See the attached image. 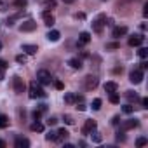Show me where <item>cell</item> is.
<instances>
[{"label": "cell", "mask_w": 148, "mask_h": 148, "mask_svg": "<svg viewBox=\"0 0 148 148\" xmlns=\"http://www.w3.org/2000/svg\"><path fill=\"white\" fill-rule=\"evenodd\" d=\"M94 129H96V120L89 119V120H86V124H84V127H82V132H84V134H91Z\"/></svg>", "instance_id": "9"}, {"label": "cell", "mask_w": 148, "mask_h": 148, "mask_svg": "<svg viewBox=\"0 0 148 148\" xmlns=\"http://www.w3.org/2000/svg\"><path fill=\"white\" fill-rule=\"evenodd\" d=\"M68 64H70L73 70H80V68H82V61H80L79 58H71V59L68 61Z\"/></svg>", "instance_id": "16"}, {"label": "cell", "mask_w": 148, "mask_h": 148, "mask_svg": "<svg viewBox=\"0 0 148 148\" xmlns=\"http://www.w3.org/2000/svg\"><path fill=\"white\" fill-rule=\"evenodd\" d=\"M119 122H120V117H113V119H112V124H113V125H119Z\"/></svg>", "instance_id": "43"}, {"label": "cell", "mask_w": 148, "mask_h": 148, "mask_svg": "<svg viewBox=\"0 0 148 148\" xmlns=\"http://www.w3.org/2000/svg\"><path fill=\"white\" fill-rule=\"evenodd\" d=\"M12 87H14V92H16V94H23V92H25V82H23V79H21V77H14Z\"/></svg>", "instance_id": "6"}, {"label": "cell", "mask_w": 148, "mask_h": 148, "mask_svg": "<svg viewBox=\"0 0 148 148\" xmlns=\"http://www.w3.org/2000/svg\"><path fill=\"white\" fill-rule=\"evenodd\" d=\"M44 7L49 9V7H56V0H45L44 2Z\"/></svg>", "instance_id": "33"}, {"label": "cell", "mask_w": 148, "mask_h": 148, "mask_svg": "<svg viewBox=\"0 0 148 148\" xmlns=\"http://www.w3.org/2000/svg\"><path fill=\"white\" fill-rule=\"evenodd\" d=\"M112 35H113L115 38L127 35V26H115V28H113V32H112Z\"/></svg>", "instance_id": "12"}, {"label": "cell", "mask_w": 148, "mask_h": 148, "mask_svg": "<svg viewBox=\"0 0 148 148\" xmlns=\"http://www.w3.org/2000/svg\"><path fill=\"white\" fill-rule=\"evenodd\" d=\"M42 113H44V112H42V110H40V108H38V110H35V112H33V119H35V120H38V119H40V115H42Z\"/></svg>", "instance_id": "37"}, {"label": "cell", "mask_w": 148, "mask_h": 148, "mask_svg": "<svg viewBox=\"0 0 148 148\" xmlns=\"http://www.w3.org/2000/svg\"><path fill=\"white\" fill-rule=\"evenodd\" d=\"M23 51H25L28 56H33V54H37L38 47H37V45H33V44H25V45H23Z\"/></svg>", "instance_id": "14"}, {"label": "cell", "mask_w": 148, "mask_h": 148, "mask_svg": "<svg viewBox=\"0 0 148 148\" xmlns=\"http://www.w3.org/2000/svg\"><path fill=\"white\" fill-rule=\"evenodd\" d=\"M143 16H145V18L148 16V2H146V4H145V7H143Z\"/></svg>", "instance_id": "42"}, {"label": "cell", "mask_w": 148, "mask_h": 148, "mask_svg": "<svg viewBox=\"0 0 148 148\" xmlns=\"http://www.w3.org/2000/svg\"><path fill=\"white\" fill-rule=\"evenodd\" d=\"M14 145H16V148H28V146H30V139H26V138H18V139L14 141Z\"/></svg>", "instance_id": "15"}, {"label": "cell", "mask_w": 148, "mask_h": 148, "mask_svg": "<svg viewBox=\"0 0 148 148\" xmlns=\"http://www.w3.org/2000/svg\"><path fill=\"white\" fill-rule=\"evenodd\" d=\"M105 25H106V16H105V14H99V16L92 21V30H94L96 33H101Z\"/></svg>", "instance_id": "3"}, {"label": "cell", "mask_w": 148, "mask_h": 148, "mask_svg": "<svg viewBox=\"0 0 148 148\" xmlns=\"http://www.w3.org/2000/svg\"><path fill=\"white\" fill-rule=\"evenodd\" d=\"M59 37H61V33H59L58 30H51V32L47 33V40H51V42H58Z\"/></svg>", "instance_id": "17"}, {"label": "cell", "mask_w": 148, "mask_h": 148, "mask_svg": "<svg viewBox=\"0 0 148 148\" xmlns=\"http://www.w3.org/2000/svg\"><path fill=\"white\" fill-rule=\"evenodd\" d=\"M0 49H2V42H0Z\"/></svg>", "instance_id": "52"}, {"label": "cell", "mask_w": 148, "mask_h": 148, "mask_svg": "<svg viewBox=\"0 0 148 148\" xmlns=\"http://www.w3.org/2000/svg\"><path fill=\"white\" fill-rule=\"evenodd\" d=\"M129 80L132 84H141V80H143V70H132L129 73Z\"/></svg>", "instance_id": "7"}, {"label": "cell", "mask_w": 148, "mask_h": 148, "mask_svg": "<svg viewBox=\"0 0 148 148\" xmlns=\"http://www.w3.org/2000/svg\"><path fill=\"white\" fill-rule=\"evenodd\" d=\"M42 19H44V25H47V26H52L54 21H56L54 16H52L49 11H44V12H42Z\"/></svg>", "instance_id": "10"}, {"label": "cell", "mask_w": 148, "mask_h": 148, "mask_svg": "<svg viewBox=\"0 0 148 148\" xmlns=\"http://www.w3.org/2000/svg\"><path fill=\"white\" fill-rule=\"evenodd\" d=\"M21 16H23V12H18V14H14V16H11V18L7 19V26H12V25H14V21H18V19L21 18Z\"/></svg>", "instance_id": "25"}, {"label": "cell", "mask_w": 148, "mask_h": 148, "mask_svg": "<svg viewBox=\"0 0 148 148\" xmlns=\"http://www.w3.org/2000/svg\"><path fill=\"white\" fill-rule=\"evenodd\" d=\"M120 101V96L117 94V92H110V103H113V105H117Z\"/></svg>", "instance_id": "28"}, {"label": "cell", "mask_w": 148, "mask_h": 148, "mask_svg": "<svg viewBox=\"0 0 148 148\" xmlns=\"http://www.w3.org/2000/svg\"><path fill=\"white\" fill-rule=\"evenodd\" d=\"M7 66H9V64H7V61H5V59H0V68H2V70H5Z\"/></svg>", "instance_id": "41"}, {"label": "cell", "mask_w": 148, "mask_h": 148, "mask_svg": "<svg viewBox=\"0 0 148 148\" xmlns=\"http://www.w3.org/2000/svg\"><path fill=\"white\" fill-rule=\"evenodd\" d=\"M124 2H138V0H124Z\"/></svg>", "instance_id": "51"}, {"label": "cell", "mask_w": 148, "mask_h": 148, "mask_svg": "<svg viewBox=\"0 0 148 148\" xmlns=\"http://www.w3.org/2000/svg\"><path fill=\"white\" fill-rule=\"evenodd\" d=\"M115 49H120V44H119V42H110V44H106V51H115Z\"/></svg>", "instance_id": "27"}, {"label": "cell", "mask_w": 148, "mask_h": 148, "mask_svg": "<svg viewBox=\"0 0 148 148\" xmlns=\"http://www.w3.org/2000/svg\"><path fill=\"white\" fill-rule=\"evenodd\" d=\"M63 2H64V4H71V2H73V0H63Z\"/></svg>", "instance_id": "50"}, {"label": "cell", "mask_w": 148, "mask_h": 148, "mask_svg": "<svg viewBox=\"0 0 148 148\" xmlns=\"http://www.w3.org/2000/svg\"><path fill=\"white\" fill-rule=\"evenodd\" d=\"M141 105H143V108H148V99L143 98V99H141Z\"/></svg>", "instance_id": "45"}, {"label": "cell", "mask_w": 148, "mask_h": 148, "mask_svg": "<svg viewBox=\"0 0 148 148\" xmlns=\"http://www.w3.org/2000/svg\"><path fill=\"white\" fill-rule=\"evenodd\" d=\"M125 98H127V99H129L131 103H132V101H138V99H139V96H138V94H136L134 91H127V92H125Z\"/></svg>", "instance_id": "23"}, {"label": "cell", "mask_w": 148, "mask_h": 148, "mask_svg": "<svg viewBox=\"0 0 148 148\" xmlns=\"http://www.w3.org/2000/svg\"><path fill=\"white\" fill-rule=\"evenodd\" d=\"M45 139H47V141H56V139H58V132H54V131H49V132L45 134Z\"/></svg>", "instance_id": "26"}, {"label": "cell", "mask_w": 148, "mask_h": 148, "mask_svg": "<svg viewBox=\"0 0 148 148\" xmlns=\"http://www.w3.org/2000/svg\"><path fill=\"white\" fill-rule=\"evenodd\" d=\"M26 59H28V58H26L25 54H18V56H16V61H18L19 64H26Z\"/></svg>", "instance_id": "29"}, {"label": "cell", "mask_w": 148, "mask_h": 148, "mask_svg": "<svg viewBox=\"0 0 148 148\" xmlns=\"http://www.w3.org/2000/svg\"><path fill=\"white\" fill-rule=\"evenodd\" d=\"M146 68H148V64H146V63L143 61V63H141V70H146Z\"/></svg>", "instance_id": "48"}, {"label": "cell", "mask_w": 148, "mask_h": 148, "mask_svg": "<svg viewBox=\"0 0 148 148\" xmlns=\"http://www.w3.org/2000/svg\"><path fill=\"white\" fill-rule=\"evenodd\" d=\"M28 0H14V7H26Z\"/></svg>", "instance_id": "30"}, {"label": "cell", "mask_w": 148, "mask_h": 148, "mask_svg": "<svg viewBox=\"0 0 148 148\" xmlns=\"http://www.w3.org/2000/svg\"><path fill=\"white\" fill-rule=\"evenodd\" d=\"M54 87H56V89H59V91H61V89H63V87H64V86H63V82H61V80H56V82H54Z\"/></svg>", "instance_id": "39"}, {"label": "cell", "mask_w": 148, "mask_h": 148, "mask_svg": "<svg viewBox=\"0 0 148 148\" xmlns=\"http://www.w3.org/2000/svg\"><path fill=\"white\" fill-rule=\"evenodd\" d=\"M28 96H30L32 99L44 98V96H45V91L42 89V86H40L37 80H32V82H30V87H28Z\"/></svg>", "instance_id": "1"}, {"label": "cell", "mask_w": 148, "mask_h": 148, "mask_svg": "<svg viewBox=\"0 0 148 148\" xmlns=\"http://www.w3.org/2000/svg\"><path fill=\"white\" fill-rule=\"evenodd\" d=\"M68 136H70V132L63 127V129H59V131H58V139H56V141H66V139H68Z\"/></svg>", "instance_id": "19"}, {"label": "cell", "mask_w": 148, "mask_h": 148, "mask_svg": "<svg viewBox=\"0 0 148 148\" xmlns=\"http://www.w3.org/2000/svg\"><path fill=\"white\" fill-rule=\"evenodd\" d=\"M99 108H101V99H99V98H96V99L92 101V110H96V112H98Z\"/></svg>", "instance_id": "31"}, {"label": "cell", "mask_w": 148, "mask_h": 148, "mask_svg": "<svg viewBox=\"0 0 148 148\" xmlns=\"http://www.w3.org/2000/svg\"><path fill=\"white\" fill-rule=\"evenodd\" d=\"M117 141H125V136H124V132H122V131H119V132H117Z\"/></svg>", "instance_id": "38"}, {"label": "cell", "mask_w": 148, "mask_h": 148, "mask_svg": "<svg viewBox=\"0 0 148 148\" xmlns=\"http://www.w3.org/2000/svg\"><path fill=\"white\" fill-rule=\"evenodd\" d=\"M113 71H115V73H122V66H117V68H115Z\"/></svg>", "instance_id": "46"}, {"label": "cell", "mask_w": 148, "mask_h": 148, "mask_svg": "<svg viewBox=\"0 0 148 148\" xmlns=\"http://www.w3.org/2000/svg\"><path fill=\"white\" fill-rule=\"evenodd\" d=\"M91 138H92V141H94V143H101V141H103V136H101L96 129L91 132Z\"/></svg>", "instance_id": "24"}, {"label": "cell", "mask_w": 148, "mask_h": 148, "mask_svg": "<svg viewBox=\"0 0 148 148\" xmlns=\"http://www.w3.org/2000/svg\"><path fill=\"white\" fill-rule=\"evenodd\" d=\"M2 79H4V70L0 68V80H2Z\"/></svg>", "instance_id": "49"}, {"label": "cell", "mask_w": 148, "mask_h": 148, "mask_svg": "<svg viewBox=\"0 0 148 148\" xmlns=\"http://www.w3.org/2000/svg\"><path fill=\"white\" fill-rule=\"evenodd\" d=\"M5 146H7L5 141H4V139H0V148H5Z\"/></svg>", "instance_id": "47"}, {"label": "cell", "mask_w": 148, "mask_h": 148, "mask_svg": "<svg viewBox=\"0 0 148 148\" xmlns=\"http://www.w3.org/2000/svg\"><path fill=\"white\" fill-rule=\"evenodd\" d=\"M37 82L40 86H49L52 82V77H51V73L47 70H38L37 71Z\"/></svg>", "instance_id": "2"}, {"label": "cell", "mask_w": 148, "mask_h": 148, "mask_svg": "<svg viewBox=\"0 0 148 148\" xmlns=\"http://www.w3.org/2000/svg\"><path fill=\"white\" fill-rule=\"evenodd\" d=\"M47 124H49V125H56V124H58V119H54V117H51V119L47 120Z\"/></svg>", "instance_id": "40"}, {"label": "cell", "mask_w": 148, "mask_h": 148, "mask_svg": "<svg viewBox=\"0 0 148 148\" xmlns=\"http://www.w3.org/2000/svg\"><path fill=\"white\" fill-rule=\"evenodd\" d=\"M143 40H145L143 35H132V37L129 38V45H131V47H138V45L143 44Z\"/></svg>", "instance_id": "11"}, {"label": "cell", "mask_w": 148, "mask_h": 148, "mask_svg": "<svg viewBox=\"0 0 148 148\" xmlns=\"http://www.w3.org/2000/svg\"><path fill=\"white\" fill-rule=\"evenodd\" d=\"M64 101H66L68 105H73V103L77 101V96L73 94V92H66V94H64Z\"/></svg>", "instance_id": "22"}, {"label": "cell", "mask_w": 148, "mask_h": 148, "mask_svg": "<svg viewBox=\"0 0 148 148\" xmlns=\"http://www.w3.org/2000/svg\"><path fill=\"white\" fill-rule=\"evenodd\" d=\"M138 54H139V58H143V59H145V58L148 56V49H146V47H141V49L138 51Z\"/></svg>", "instance_id": "32"}, {"label": "cell", "mask_w": 148, "mask_h": 148, "mask_svg": "<svg viewBox=\"0 0 148 148\" xmlns=\"http://www.w3.org/2000/svg\"><path fill=\"white\" fill-rule=\"evenodd\" d=\"M117 89H119V86H117V82H106L105 84V91L110 94V92H117Z\"/></svg>", "instance_id": "18"}, {"label": "cell", "mask_w": 148, "mask_h": 148, "mask_svg": "<svg viewBox=\"0 0 148 148\" xmlns=\"http://www.w3.org/2000/svg\"><path fill=\"white\" fill-rule=\"evenodd\" d=\"M146 145V138H138L136 139V146H145Z\"/></svg>", "instance_id": "36"}, {"label": "cell", "mask_w": 148, "mask_h": 148, "mask_svg": "<svg viewBox=\"0 0 148 148\" xmlns=\"http://www.w3.org/2000/svg\"><path fill=\"white\" fill-rule=\"evenodd\" d=\"M37 28V23L33 19H26L21 26H19V32H33Z\"/></svg>", "instance_id": "8"}, {"label": "cell", "mask_w": 148, "mask_h": 148, "mask_svg": "<svg viewBox=\"0 0 148 148\" xmlns=\"http://www.w3.org/2000/svg\"><path fill=\"white\" fill-rule=\"evenodd\" d=\"M91 42V33L89 32H82L80 35H79V44L80 45H87Z\"/></svg>", "instance_id": "13"}, {"label": "cell", "mask_w": 148, "mask_h": 148, "mask_svg": "<svg viewBox=\"0 0 148 148\" xmlns=\"http://www.w3.org/2000/svg\"><path fill=\"white\" fill-rule=\"evenodd\" d=\"M138 125H139V122H138L136 119H127V120H124V122L120 124V131L125 132V131H131V129H134V127H138Z\"/></svg>", "instance_id": "5"}, {"label": "cell", "mask_w": 148, "mask_h": 148, "mask_svg": "<svg viewBox=\"0 0 148 148\" xmlns=\"http://www.w3.org/2000/svg\"><path fill=\"white\" fill-rule=\"evenodd\" d=\"M30 129H32L33 132H44V124L37 120V122H33V124L30 125Z\"/></svg>", "instance_id": "20"}, {"label": "cell", "mask_w": 148, "mask_h": 148, "mask_svg": "<svg viewBox=\"0 0 148 148\" xmlns=\"http://www.w3.org/2000/svg\"><path fill=\"white\" fill-rule=\"evenodd\" d=\"M98 84H99V80H98V77H96V75H87V77L84 79V87H86L87 91L96 89V87H98Z\"/></svg>", "instance_id": "4"}, {"label": "cell", "mask_w": 148, "mask_h": 148, "mask_svg": "<svg viewBox=\"0 0 148 148\" xmlns=\"http://www.w3.org/2000/svg\"><path fill=\"white\" fill-rule=\"evenodd\" d=\"M5 127H9V117L0 113V129H5Z\"/></svg>", "instance_id": "21"}, {"label": "cell", "mask_w": 148, "mask_h": 148, "mask_svg": "<svg viewBox=\"0 0 148 148\" xmlns=\"http://www.w3.org/2000/svg\"><path fill=\"white\" fill-rule=\"evenodd\" d=\"M64 122H66L68 125H73V124H75V120H73L71 115H64Z\"/></svg>", "instance_id": "35"}, {"label": "cell", "mask_w": 148, "mask_h": 148, "mask_svg": "<svg viewBox=\"0 0 148 148\" xmlns=\"http://www.w3.org/2000/svg\"><path fill=\"white\" fill-rule=\"evenodd\" d=\"M122 112H124V113H127V115H131V113H132V112H134V108H132V106H131V105H125V106H124V108H122Z\"/></svg>", "instance_id": "34"}, {"label": "cell", "mask_w": 148, "mask_h": 148, "mask_svg": "<svg viewBox=\"0 0 148 148\" xmlns=\"http://www.w3.org/2000/svg\"><path fill=\"white\" fill-rule=\"evenodd\" d=\"M75 18H77V19H84V18H86V14H84V12H77V14H75Z\"/></svg>", "instance_id": "44"}]
</instances>
